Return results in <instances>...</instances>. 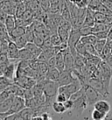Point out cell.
Returning <instances> with one entry per match:
<instances>
[{
	"instance_id": "6da1fadb",
	"label": "cell",
	"mask_w": 112,
	"mask_h": 120,
	"mask_svg": "<svg viewBox=\"0 0 112 120\" xmlns=\"http://www.w3.org/2000/svg\"><path fill=\"white\" fill-rule=\"evenodd\" d=\"M38 83L42 87L43 90H44V94L46 96L45 105L52 108V105L56 101V97L59 93V83L55 81L47 80L46 78L39 81Z\"/></svg>"
},
{
	"instance_id": "7a4b0ae2",
	"label": "cell",
	"mask_w": 112,
	"mask_h": 120,
	"mask_svg": "<svg viewBox=\"0 0 112 120\" xmlns=\"http://www.w3.org/2000/svg\"><path fill=\"white\" fill-rule=\"evenodd\" d=\"M26 107V99L23 97H19V96H15L13 98V102H12V106L11 108V110L8 112L5 113H0V119L4 120L7 116H9L11 114L16 113V112H19L21 110L25 109Z\"/></svg>"
},
{
	"instance_id": "3957f363",
	"label": "cell",
	"mask_w": 112,
	"mask_h": 120,
	"mask_svg": "<svg viewBox=\"0 0 112 120\" xmlns=\"http://www.w3.org/2000/svg\"><path fill=\"white\" fill-rule=\"evenodd\" d=\"M82 88L84 89V91H85V96H86V98H87V102H88L89 106L94 105L99 100L106 98L101 93H99L96 89H94L92 86H90L89 84L83 85Z\"/></svg>"
},
{
	"instance_id": "277c9868",
	"label": "cell",
	"mask_w": 112,
	"mask_h": 120,
	"mask_svg": "<svg viewBox=\"0 0 112 120\" xmlns=\"http://www.w3.org/2000/svg\"><path fill=\"white\" fill-rule=\"evenodd\" d=\"M88 84H89L90 86H92L94 89H96L99 93L102 94L103 97H107L110 96V91L106 88L105 84L103 83V82L101 79L94 76L90 77L89 81H88Z\"/></svg>"
},
{
	"instance_id": "5b68a950",
	"label": "cell",
	"mask_w": 112,
	"mask_h": 120,
	"mask_svg": "<svg viewBox=\"0 0 112 120\" xmlns=\"http://www.w3.org/2000/svg\"><path fill=\"white\" fill-rule=\"evenodd\" d=\"M99 67H100V68L102 70V81L103 82V83L105 84L106 88L109 90V88H110V81H111V78H112L111 67L106 62L105 60H102V63L100 64Z\"/></svg>"
},
{
	"instance_id": "8992f818",
	"label": "cell",
	"mask_w": 112,
	"mask_h": 120,
	"mask_svg": "<svg viewBox=\"0 0 112 120\" xmlns=\"http://www.w3.org/2000/svg\"><path fill=\"white\" fill-rule=\"evenodd\" d=\"M82 87V85L81 83L80 80H76L69 84L63 85V86H60L59 92L65 94L68 98H70L71 95L74 94L75 92H76L77 90H79Z\"/></svg>"
},
{
	"instance_id": "52a82bcc",
	"label": "cell",
	"mask_w": 112,
	"mask_h": 120,
	"mask_svg": "<svg viewBox=\"0 0 112 120\" xmlns=\"http://www.w3.org/2000/svg\"><path fill=\"white\" fill-rule=\"evenodd\" d=\"M89 106L86 96L84 95L83 97H80L78 99L74 101V107H73V111L79 117L83 113V111L87 109V107Z\"/></svg>"
},
{
	"instance_id": "ba28073f",
	"label": "cell",
	"mask_w": 112,
	"mask_h": 120,
	"mask_svg": "<svg viewBox=\"0 0 112 120\" xmlns=\"http://www.w3.org/2000/svg\"><path fill=\"white\" fill-rule=\"evenodd\" d=\"M81 38H82V34L80 33L79 28L73 27L71 31H70L69 39H68V41H67L68 47L70 48H75L76 45L81 40Z\"/></svg>"
},
{
	"instance_id": "9c48e42d",
	"label": "cell",
	"mask_w": 112,
	"mask_h": 120,
	"mask_svg": "<svg viewBox=\"0 0 112 120\" xmlns=\"http://www.w3.org/2000/svg\"><path fill=\"white\" fill-rule=\"evenodd\" d=\"M70 49L75 59V68L81 71L87 63V58L78 53L75 48H70Z\"/></svg>"
},
{
	"instance_id": "30bf717a",
	"label": "cell",
	"mask_w": 112,
	"mask_h": 120,
	"mask_svg": "<svg viewBox=\"0 0 112 120\" xmlns=\"http://www.w3.org/2000/svg\"><path fill=\"white\" fill-rule=\"evenodd\" d=\"M63 53H64V60H65L66 69L73 70L75 68V59H74V55L71 52L70 47H68L67 48L64 49Z\"/></svg>"
},
{
	"instance_id": "8fae6325",
	"label": "cell",
	"mask_w": 112,
	"mask_h": 120,
	"mask_svg": "<svg viewBox=\"0 0 112 120\" xmlns=\"http://www.w3.org/2000/svg\"><path fill=\"white\" fill-rule=\"evenodd\" d=\"M17 63H18V60H12L11 61V63L6 67V68L4 69V73L1 75L9 78L11 80H13L16 77V69H17Z\"/></svg>"
},
{
	"instance_id": "7c38bea8",
	"label": "cell",
	"mask_w": 112,
	"mask_h": 120,
	"mask_svg": "<svg viewBox=\"0 0 112 120\" xmlns=\"http://www.w3.org/2000/svg\"><path fill=\"white\" fill-rule=\"evenodd\" d=\"M19 48L15 44V42L12 41V40H10L8 52H7V54H8L9 58L11 60H19Z\"/></svg>"
},
{
	"instance_id": "4fadbf2b",
	"label": "cell",
	"mask_w": 112,
	"mask_h": 120,
	"mask_svg": "<svg viewBox=\"0 0 112 120\" xmlns=\"http://www.w3.org/2000/svg\"><path fill=\"white\" fill-rule=\"evenodd\" d=\"M94 109H96V110H99L104 112V113L108 114L110 110V104L107 100L105 99H101L99 100L98 102H96L94 105Z\"/></svg>"
},
{
	"instance_id": "5bb4252c",
	"label": "cell",
	"mask_w": 112,
	"mask_h": 120,
	"mask_svg": "<svg viewBox=\"0 0 112 120\" xmlns=\"http://www.w3.org/2000/svg\"><path fill=\"white\" fill-rule=\"evenodd\" d=\"M95 24H96V19H95V11L88 7L87 15H86L85 20H84V23H83L82 26H84L93 27Z\"/></svg>"
},
{
	"instance_id": "9a60e30c",
	"label": "cell",
	"mask_w": 112,
	"mask_h": 120,
	"mask_svg": "<svg viewBox=\"0 0 112 120\" xmlns=\"http://www.w3.org/2000/svg\"><path fill=\"white\" fill-rule=\"evenodd\" d=\"M26 48H27L28 50L31 52V53L33 55L34 59H38V57L40 56V54L42 52V47L37 46L34 42H28L27 45L26 46Z\"/></svg>"
},
{
	"instance_id": "2e32d148",
	"label": "cell",
	"mask_w": 112,
	"mask_h": 120,
	"mask_svg": "<svg viewBox=\"0 0 112 120\" xmlns=\"http://www.w3.org/2000/svg\"><path fill=\"white\" fill-rule=\"evenodd\" d=\"M60 71L56 67L49 68L48 70H47V72H46V75H45V77H46V79H47V80L57 82L58 78L60 77Z\"/></svg>"
},
{
	"instance_id": "e0dca14e",
	"label": "cell",
	"mask_w": 112,
	"mask_h": 120,
	"mask_svg": "<svg viewBox=\"0 0 112 120\" xmlns=\"http://www.w3.org/2000/svg\"><path fill=\"white\" fill-rule=\"evenodd\" d=\"M56 56V68L62 72L66 69V65H65V60H64V53L63 50H60L59 53L55 55Z\"/></svg>"
},
{
	"instance_id": "ac0fdd59",
	"label": "cell",
	"mask_w": 112,
	"mask_h": 120,
	"mask_svg": "<svg viewBox=\"0 0 112 120\" xmlns=\"http://www.w3.org/2000/svg\"><path fill=\"white\" fill-rule=\"evenodd\" d=\"M16 21H17V18L15 15L8 14L4 25H5V26H6V29L8 30V32H9V34L17 26Z\"/></svg>"
},
{
	"instance_id": "d6986e66",
	"label": "cell",
	"mask_w": 112,
	"mask_h": 120,
	"mask_svg": "<svg viewBox=\"0 0 112 120\" xmlns=\"http://www.w3.org/2000/svg\"><path fill=\"white\" fill-rule=\"evenodd\" d=\"M14 97L7 98L3 102H0V113H5L8 112L11 110L12 106V102H13Z\"/></svg>"
},
{
	"instance_id": "ffe728a7",
	"label": "cell",
	"mask_w": 112,
	"mask_h": 120,
	"mask_svg": "<svg viewBox=\"0 0 112 120\" xmlns=\"http://www.w3.org/2000/svg\"><path fill=\"white\" fill-rule=\"evenodd\" d=\"M26 36L28 42H33L35 38V27L33 22L26 28Z\"/></svg>"
},
{
	"instance_id": "44dd1931",
	"label": "cell",
	"mask_w": 112,
	"mask_h": 120,
	"mask_svg": "<svg viewBox=\"0 0 112 120\" xmlns=\"http://www.w3.org/2000/svg\"><path fill=\"white\" fill-rule=\"evenodd\" d=\"M19 114L21 115V117H23L24 120L33 119V117H34V109L26 107L21 111H19Z\"/></svg>"
},
{
	"instance_id": "7402d4cb",
	"label": "cell",
	"mask_w": 112,
	"mask_h": 120,
	"mask_svg": "<svg viewBox=\"0 0 112 120\" xmlns=\"http://www.w3.org/2000/svg\"><path fill=\"white\" fill-rule=\"evenodd\" d=\"M34 59L33 55L31 53L27 48L24 47V48H21L19 49V60H30Z\"/></svg>"
},
{
	"instance_id": "603a6c76",
	"label": "cell",
	"mask_w": 112,
	"mask_h": 120,
	"mask_svg": "<svg viewBox=\"0 0 112 120\" xmlns=\"http://www.w3.org/2000/svg\"><path fill=\"white\" fill-rule=\"evenodd\" d=\"M11 40L14 41L15 44L18 46V47H19V49L26 47V46L27 43H28V40H27V39H26V34L21 35V36H19V37H17V38H14V39H12V40Z\"/></svg>"
},
{
	"instance_id": "cb8c5ba5",
	"label": "cell",
	"mask_w": 112,
	"mask_h": 120,
	"mask_svg": "<svg viewBox=\"0 0 112 120\" xmlns=\"http://www.w3.org/2000/svg\"><path fill=\"white\" fill-rule=\"evenodd\" d=\"M57 34H59V36L60 37V39L62 40V42L64 43H67L68 39H69V34L70 31L67 30L63 27L59 26L58 27V30H57Z\"/></svg>"
},
{
	"instance_id": "d4e9b609",
	"label": "cell",
	"mask_w": 112,
	"mask_h": 120,
	"mask_svg": "<svg viewBox=\"0 0 112 120\" xmlns=\"http://www.w3.org/2000/svg\"><path fill=\"white\" fill-rule=\"evenodd\" d=\"M110 26L109 25H107L106 23H98L96 22V24L94 25V26L92 27L93 34L96 33H99V32H103V31H109Z\"/></svg>"
},
{
	"instance_id": "484cf974",
	"label": "cell",
	"mask_w": 112,
	"mask_h": 120,
	"mask_svg": "<svg viewBox=\"0 0 112 120\" xmlns=\"http://www.w3.org/2000/svg\"><path fill=\"white\" fill-rule=\"evenodd\" d=\"M24 34H26V27L18 26H17L10 33L11 40H12L14 38H17V37H19L21 35H24Z\"/></svg>"
},
{
	"instance_id": "4316f807",
	"label": "cell",
	"mask_w": 112,
	"mask_h": 120,
	"mask_svg": "<svg viewBox=\"0 0 112 120\" xmlns=\"http://www.w3.org/2000/svg\"><path fill=\"white\" fill-rule=\"evenodd\" d=\"M26 9H27L26 4L25 3V1L18 3V4H17V9H16V13H15L16 18H22V16L25 13V11H26Z\"/></svg>"
},
{
	"instance_id": "83f0119b",
	"label": "cell",
	"mask_w": 112,
	"mask_h": 120,
	"mask_svg": "<svg viewBox=\"0 0 112 120\" xmlns=\"http://www.w3.org/2000/svg\"><path fill=\"white\" fill-rule=\"evenodd\" d=\"M13 82H14L13 80H11V79L4 76V75H1V78H0V91H3L5 89H7L8 87H10Z\"/></svg>"
},
{
	"instance_id": "f1b7e54d",
	"label": "cell",
	"mask_w": 112,
	"mask_h": 120,
	"mask_svg": "<svg viewBox=\"0 0 112 120\" xmlns=\"http://www.w3.org/2000/svg\"><path fill=\"white\" fill-rule=\"evenodd\" d=\"M52 109L55 111L56 113H58V114L64 113V112L67 111V109H66V107H65V105H64V103H60V102H58V101H55V102L53 103Z\"/></svg>"
},
{
	"instance_id": "f546056e",
	"label": "cell",
	"mask_w": 112,
	"mask_h": 120,
	"mask_svg": "<svg viewBox=\"0 0 112 120\" xmlns=\"http://www.w3.org/2000/svg\"><path fill=\"white\" fill-rule=\"evenodd\" d=\"M97 40H98V38H97L94 34H89V35H85V36H82V38H81V41L84 44L90 43V44L95 45V44L97 42Z\"/></svg>"
},
{
	"instance_id": "4dcf8cb0",
	"label": "cell",
	"mask_w": 112,
	"mask_h": 120,
	"mask_svg": "<svg viewBox=\"0 0 112 120\" xmlns=\"http://www.w3.org/2000/svg\"><path fill=\"white\" fill-rule=\"evenodd\" d=\"M75 49H76V51H77L78 53H81V54H82V55H83L84 57H86L87 59L91 56V54H89V53H88V51H87V49H86L84 43H82L81 40H80L79 42H78V44L76 45Z\"/></svg>"
},
{
	"instance_id": "1f68e13d",
	"label": "cell",
	"mask_w": 112,
	"mask_h": 120,
	"mask_svg": "<svg viewBox=\"0 0 112 120\" xmlns=\"http://www.w3.org/2000/svg\"><path fill=\"white\" fill-rule=\"evenodd\" d=\"M107 41H108V40H98L97 42L95 44L96 50L100 56H101L102 51H103V48H104V47H105L106 44H107Z\"/></svg>"
},
{
	"instance_id": "d6a6232c",
	"label": "cell",
	"mask_w": 112,
	"mask_h": 120,
	"mask_svg": "<svg viewBox=\"0 0 112 120\" xmlns=\"http://www.w3.org/2000/svg\"><path fill=\"white\" fill-rule=\"evenodd\" d=\"M107 116V114L102 112L101 110H96V109H94V110L92 111V114H91V117H92L93 119L95 120H102L104 119Z\"/></svg>"
},
{
	"instance_id": "836d02e7",
	"label": "cell",
	"mask_w": 112,
	"mask_h": 120,
	"mask_svg": "<svg viewBox=\"0 0 112 120\" xmlns=\"http://www.w3.org/2000/svg\"><path fill=\"white\" fill-rule=\"evenodd\" d=\"M50 39H51V41H52V44H53V47H60L63 43L61 39H60V37L59 36V34H57V33L51 34Z\"/></svg>"
},
{
	"instance_id": "e575fe53",
	"label": "cell",
	"mask_w": 112,
	"mask_h": 120,
	"mask_svg": "<svg viewBox=\"0 0 112 120\" xmlns=\"http://www.w3.org/2000/svg\"><path fill=\"white\" fill-rule=\"evenodd\" d=\"M106 18H107V14L98 11H95V19L96 22L98 23H105Z\"/></svg>"
},
{
	"instance_id": "d590c367",
	"label": "cell",
	"mask_w": 112,
	"mask_h": 120,
	"mask_svg": "<svg viewBox=\"0 0 112 120\" xmlns=\"http://www.w3.org/2000/svg\"><path fill=\"white\" fill-rule=\"evenodd\" d=\"M111 50H112V47L110 46V44L107 41V44L106 46L103 48V51H102V54H101V57H102V60H104L106 57H108L109 55L111 54Z\"/></svg>"
},
{
	"instance_id": "8d00e7d4",
	"label": "cell",
	"mask_w": 112,
	"mask_h": 120,
	"mask_svg": "<svg viewBox=\"0 0 112 120\" xmlns=\"http://www.w3.org/2000/svg\"><path fill=\"white\" fill-rule=\"evenodd\" d=\"M40 6L45 12H48V11L51 6V0H40Z\"/></svg>"
},
{
	"instance_id": "74e56055",
	"label": "cell",
	"mask_w": 112,
	"mask_h": 120,
	"mask_svg": "<svg viewBox=\"0 0 112 120\" xmlns=\"http://www.w3.org/2000/svg\"><path fill=\"white\" fill-rule=\"evenodd\" d=\"M67 1H69L79 8H87L88 7V4L85 0H67Z\"/></svg>"
},
{
	"instance_id": "f35d334b",
	"label": "cell",
	"mask_w": 112,
	"mask_h": 120,
	"mask_svg": "<svg viewBox=\"0 0 112 120\" xmlns=\"http://www.w3.org/2000/svg\"><path fill=\"white\" fill-rule=\"evenodd\" d=\"M79 30L81 34H82V36H85V35H89V34H93L92 27L90 26H82V27H80Z\"/></svg>"
},
{
	"instance_id": "ab89813d",
	"label": "cell",
	"mask_w": 112,
	"mask_h": 120,
	"mask_svg": "<svg viewBox=\"0 0 112 120\" xmlns=\"http://www.w3.org/2000/svg\"><path fill=\"white\" fill-rule=\"evenodd\" d=\"M5 120H24L23 117H21L19 112H16V113L11 114L9 116L5 117Z\"/></svg>"
},
{
	"instance_id": "60d3db41",
	"label": "cell",
	"mask_w": 112,
	"mask_h": 120,
	"mask_svg": "<svg viewBox=\"0 0 112 120\" xmlns=\"http://www.w3.org/2000/svg\"><path fill=\"white\" fill-rule=\"evenodd\" d=\"M108 34H109V31H103V32L96 33L94 34L98 38V40H108Z\"/></svg>"
},
{
	"instance_id": "b9f144b4",
	"label": "cell",
	"mask_w": 112,
	"mask_h": 120,
	"mask_svg": "<svg viewBox=\"0 0 112 120\" xmlns=\"http://www.w3.org/2000/svg\"><path fill=\"white\" fill-rule=\"evenodd\" d=\"M67 99H68V97H67L65 94L60 93V92H59L58 95H57V97H56V101L60 102V103H64V102H66Z\"/></svg>"
},
{
	"instance_id": "7bdbcfd3",
	"label": "cell",
	"mask_w": 112,
	"mask_h": 120,
	"mask_svg": "<svg viewBox=\"0 0 112 120\" xmlns=\"http://www.w3.org/2000/svg\"><path fill=\"white\" fill-rule=\"evenodd\" d=\"M64 105L66 107L67 110H72L73 107H74V101L71 100L70 98H68L66 102H64Z\"/></svg>"
},
{
	"instance_id": "ee69618b",
	"label": "cell",
	"mask_w": 112,
	"mask_h": 120,
	"mask_svg": "<svg viewBox=\"0 0 112 120\" xmlns=\"http://www.w3.org/2000/svg\"><path fill=\"white\" fill-rule=\"evenodd\" d=\"M46 64H47V66H48V68H49L56 67V56L51 57L49 60L46 61Z\"/></svg>"
},
{
	"instance_id": "f6af8a7d",
	"label": "cell",
	"mask_w": 112,
	"mask_h": 120,
	"mask_svg": "<svg viewBox=\"0 0 112 120\" xmlns=\"http://www.w3.org/2000/svg\"><path fill=\"white\" fill-rule=\"evenodd\" d=\"M53 47V44H52L50 37H48L47 39H46V40H44V44H43L42 48H47V47Z\"/></svg>"
},
{
	"instance_id": "bcb514c9",
	"label": "cell",
	"mask_w": 112,
	"mask_h": 120,
	"mask_svg": "<svg viewBox=\"0 0 112 120\" xmlns=\"http://www.w3.org/2000/svg\"><path fill=\"white\" fill-rule=\"evenodd\" d=\"M102 4L112 11V0H102Z\"/></svg>"
},
{
	"instance_id": "7dc6e473",
	"label": "cell",
	"mask_w": 112,
	"mask_h": 120,
	"mask_svg": "<svg viewBox=\"0 0 112 120\" xmlns=\"http://www.w3.org/2000/svg\"><path fill=\"white\" fill-rule=\"evenodd\" d=\"M103 60H105L107 63L109 64V66L111 67V68H112V54H110V55H109L108 57H106L105 59Z\"/></svg>"
},
{
	"instance_id": "c3c4849f",
	"label": "cell",
	"mask_w": 112,
	"mask_h": 120,
	"mask_svg": "<svg viewBox=\"0 0 112 120\" xmlns=\"http://www.w3.org/2000/svg\"><path fill=\"white\" fill-rule=\"evenodd\" d=\"M108 40H112V26H110L108 34Z\"/></svg>"
},
{
	"instance_id": "681fc988",
	"label": "cell",
	"mask_w": 112,
	"mask_h": 120,
	"mask_svg": "<svg viewBox=\"0 0 112 120\" xmlns=\"http://www.w3.org/2000/svg\"><path fill=\"white\" fill-rule=\"evenodd\" d=\"M85 1H86V3H87V4H88V6H89V4L92 3L93 0H85Z\"/></svg>"
},
{
	"instance_id": "f907efd6",
	"label": "cell",
	"mask_w": 112,
	"mask_h": 120,
	"mask_svg": "<svg viewBox=\"0 0 112 120\" xmlns=\"http://www.w3.org/2000/svg\"><path fill=\"white\" fill-rule=\"evenodd\" d=\"M108 42H109V43L110 44V46L112 47V40H108Z\"/></svg>"
},
{
	"instance_id": "816d5d0a",
	"label": "cell",
	"mask_w": 112,
	"mask_h": 120,
	"mask_svg": "<svg viewBox=\"0 0 112 120\" xmlns=\"http://www.w3.org/2000/svg\"><path fill=\"white\" fill-rule=\"evenodd\" d=\"M111 54H112V50H111Z\"/></svg>"
}]
</instances>
